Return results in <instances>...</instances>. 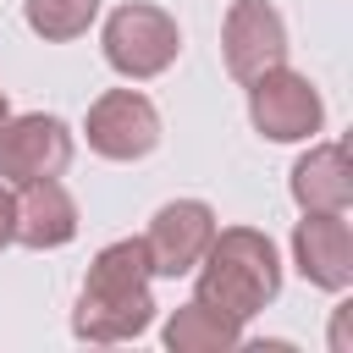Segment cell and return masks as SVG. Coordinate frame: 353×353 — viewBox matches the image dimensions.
Listing matches in <instances>:
<instances>
[{
  "label": "cell",
  "mask_w": 353,
  "mask_h": 353,
  "mask_svg": "<svg viewBox=\"0 0 353 353\" xmlns=\"http://www.w3.org/2000/svg\"><path fill=\"white\" fill-rule=\"evenodd\" d=\"M149 248L143 237H116L88 259V276L72 303V336L94 347L132 342L154 325V292H149Z\"/></svg>",
  "instance_id": "cell-1"
},
{
  "label": "cell",
  "mask_w": 353,
  "mask_h": 353,
  "mask_svg": "<svg viewBox=\"0 0 353 353\" xmlns=\"http://www.w3.org/2000/svg\"><path fill=\"white\" fill-rule=\"evenodd\" d=\"M281 292V254L259 226H215L204 259L193 265V298L237 325H248Z\"/></svg>",
  "instance_id": "cell-2"
},
{
  "label": "cell",
  "mask_w": 353,
  "mask_h": 353,
  "mask_svg": "<svg viewBox=\"0 0 353 353\" xmlns=\"http://www.w3.org/2000/svg\"><path fill=\"white\" fill-rule=\"evenodd\" d=\"M99 50H105V66L127 83H149L160 72L176 66L182 55V28L165 6H149V0H127L105 17L99 28Z\"/></svg>",
  "instance_id": "cell-3"
},
{
  "label": "cell",
  "mask_w": 353,
  "mask_h": 353,
  "mask_svg": "<svg viewBox=\"0 0 353 353\" xmlns=\"http://www.w3.org/2000/svg\"><path fill=\"white\" fill-rule=\"evenodd\" d=\"M243 88H248V121H254L259 138H270V143H309V138H320V127H325V99H320V88H314L303 72H292L287 61L270 66V72H259V77L243 83Z\"/></svg>",
  "instance_id": "cell-4"
},
{
  "label": "cell",
  "mask_w": 353,
  "mask_h": 353,
  "mask_svg": "<svg viewBox=\"0 0 353 353\" xmlns=\"http://www.w3.org/2000/svg\"><path fill=\"white\" fill-rule=\"evenodd\" d=\"M83 138L99 160H116V165L143 160L160 149V110L138 88H105L83 116Z\"/></svg>",
  "instance_id": "cell-5"
},
{
  "label": "cell",
  "mask_w": 353,
  "mask_h": 353,
  "mask_svg": "<svg viewBox=\"0 0 353 353\" xmlns=\"http://www.w3.org/2000/svg\"><path fill=\"white\" fill-rule=\"evenodd\" d=\"M72 127L50 110H28V116H11L0 127V182L22 188V182H44V176H61L72 165Z\"/></svg>",
  "instance_id": "cell-6"
},
{
  "label": "cell",
  "mask_w": 353,
  "mask_h": 353,
  "mask_svg": "<svg viewBox=\"0 0 353 353\" xmlns=\"http://www.w3.org/2000/svg\"><path fill=\"white\" fill-rule=\"evenodd\" d=\"M287 22L270 0H232L226 22H221V61L232 72V83H254L259 72L287 61Z\"/></svg>",
  "instance_id": "cell-7"
},
{
  "label": "cell",
  "mask_w": 353,
  "mask_h": 353,
  "mask_svg": "<svg viewBox=\"0 0 353 353\" xmlns=\"http://www.w3.org/2000/svg\"><path fill=\"white\" fill-rule=\"evenodd\" d=\"M215 210L204 199H171L154 210L149 232H143V248H149V270L176 281V276H193V265L204 259L210 237H215Z\"/></svg>",
  "instance_id": "cell-8"
},
{
  "label": "cell",
  "mask_w": 353,
  "mask_h": 353,
  "mask_svg": "<svg viewBox=\"0 0 353 353\" xmlns=\"http://www.w3.org/2000/svg\"><path fill=\"white\" fill-rule=\"evenodd\" d=\"M292 265L309 287L320 292H347L353 287V226L347 210H303L292 226Z\"/></svg>",
  "instance_id": "cell-9"
},
{
  "label": "cell",
  "mask_w": 353,
  "mask_h": 353,
  "mask_svg": "<svg viewBox=\"0 0 353 353\" xmlns=\"http://www.w3.org/2000/svg\"><path fill=\"white\" fill-rule=\"evenodd\" d=\"M77 226H83V215H77V199H72V188L61 176L17 188V232H11V243L50 254V248H66L77 237Z\"/></svg>",
  "instance_id": "cell-10"
},
{
  "label": "cell",
  "mask_w": 353,
  "mask_h": 353,
  "mask_svg": "<svg viewBox=\"0 0 353 353\" xmlns=\"http://www.w3.org/2000/svg\"><path fill=\"white\" fill-rule=\"evenodd\" d=\"M287 193L298 210H347L353 204V165L336 138H309V149L292 160Z\"/></svg>",
  "instance_id": "cell-11"
},
{
  "label": "cell",
  "mask_w": 353,
  "mask_h": 353,
  "mask_svg": "<svg viewBox=\"0 0 353 353\" xmlns=\"http://www.w3.org/2000/svg\"><path fill=\"white\" fill-rule=\"evenodd\" d=\"M160 342H165L171 353H237V347H243V325L226 320V314H215V309H204L199 298H188V303L165 320Z\"/></svg>",
  "instance_id": "cell-12"
},
{
  "label": "cell",
  "mask_w": 353,
  "mask_h": 353,
  "mask_svg": "<svg viewBox=\"0 0 353 353\" xmlns=\"http://www.w3.org/2000/svg\"><path fill=\"white\" fill-rule=\"evenodd\" d=\"M22 17L44 44H66V39H83L94 28L99 0H22Z\"/></svg>",
  "instance_id": "cell-13"
},
{
  "label": "cell",
  "mask_w": 353,
  "mask_h": 353,
  "mask_svg": "<svg viewBox=\"0 0 353 353\" xmlns=\"http://www.w3.org/2000/svg\"><path fill=\"white\" fill-rule=\"evenodd\" d=\"M11 232H17V188L0 182V248H11Z\"/></svg>",
  "instance_id": "cell-14"
},
{
  "label": "cell",
  "mask_w": 353,
  "mask_h": 353,
  "mask_svg": "<svg viewBox=\"0 0 353 353\" xmlns=\"http://www.w3.org/2000/svg\"><path fill=\"white\" fill-rule=\"evenodd\" d=\"M331 353H353V347H347V309L331 314Z\"/></svg>",
  "instance_id": "cell-15"
},
{
  "label": "cell",
  "mask_w": 353,
  "mask_h": 353,
  "mask_svg": "<svg viewBox=\"0 0 353 353\" xmlns=\"http://www.w3.org/2000/svg\"><path fill=\"white\" fill-rule=\"evenodd\" d=\"M11 121V99H6V88H0V127Z\"/></svg>",
  "instance_id": "cell-16"
}]
</instances>
